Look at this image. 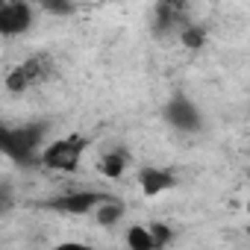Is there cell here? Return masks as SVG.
<instances>
[{"label": "cell", "instance_id": "obj_5", "mask_svg": "<svg viewBox=\"0 0 250 250\" xmlns=\"http://www.w3.org/2000/svg\"><path fill=\"white\" fill-rule=\"evenodd\" d=\"M162 121L168 124L171 130L183 133V136H194V133L203 130V115H200L197 103H194L188 94H183V91H177V94H171V97L165 100V106H162Z\"/></svg>", "mask_w": 250, "mask_h": 250}, {"label": "cell", "instance_id": "obj_7", "mask_svg": "<svg viewBox=\"0 0 250 250\" xmlns=\"http://www.w3.org/2000/svg\"><path fill=\"white\" fill-rule=\"evenodd\" d=\"M136 183H139V188H142L145 197H159V194L177 188L180 177H177L174 171L162 168V165H142V168L136 171Z\"/></svg>", "mask_w": 250, "mask_h": 250}, {"label": "cell", "instance_id": "obj_1", "mask_svg": "<svg viewBox=\"0 0 250 250\" xmlns=\"http://www.w3.org/2000/svg\"><path fill=\"white\" fill-rule=\"evenodd\" d=\"M47 121H30V124H0V156H6L9 162L30 168L39 165V153L47 145Z\"/></svg>", "mask_w": 250, "mask_h": 250}, {"label": "cell", "instance_id": "obj_3", "mask_svg": "<svg viewBox=\"0 0 250 250\" xmlns=\"http://www.w3.org/2000/svg\"><path fill=\"white\" fill-rule=\"evenodd\" d=\"M56 77V59L47 53V50H39V53H30L24 62H18L9 74H6V80H3V85H6V91L9 94H27V91H33V88H42L44 83H50Z\"/></svg>", "mask_w": 250, "mask_h": 250}, {"label": "cell", "instance_id": "obj_11", "mask_svg": "<svg viewBox=\"0 0 250 250\" xmlns=\"http://www.w3.org/2000/svg\"><path fill=\"white\" fill-rule=\"evenodd\" d=\"M177 39H180V44H183L186 50L194 53V50H203V47H206V39H209V36H206V27H203V24L188 21V24L177 33Z\"/></svg>", "mask_w": 250, "mask_h": 250}, {"label": "cell", "instance_id": "obj_12", "mask_svg": "<svg viewBox=\"0 0 250 250\" xmlns=\"http://www.w3.org/2000/svg\"><path fill=\"white\" fill-rule=\"evenodd\" d=\"M124 241H127V250H156L150 232L145 224H133L127 227V232H124Z\"/></svg>", "mask_w": 250, "mask_h": 250}, {"label": "cell", "instance_id": "obj_8", "mask_svg": "<svg viewBox=\"0 0 250 250\" xmlns=\"http://www.w3.org/2000/svg\"><path fill=\"white\" fill-rule=\"evenodd\" d=\"M188 24L186 3H156L153 9V33L156 36H177Z\"/></svg>", "mask_w": 250, "mask_h": 250}, {"label": "cell", "instance_id": "obj_2", "mask_svg": "<svg viewBox=\"0 0 250 250\" xmlns=\"http://www.w3.org/2000/svg\"><path fill=\"white\" fill-rule=\"evenodd\" d=\"M88 145H91V139L85 133H68L62 139H53L42 147L39 165L44 171H53V174H77Z\"/></svg>", "mask_w": 250, "mask_h": 250}, {"label": "cell", "instance_id": "obj_13", "mask_svg": "<svg viewBox=\"0 0 250 250\" xmlns=\"http://www.w3.org/2000/svg\"><path fill=\"white\" fill-rule=\"evenodd\" d=\"M147 232H150L156 250H165V247L174 241V229H171L165 221H150V224H147Z\"/></svg>", "mask_w": 250, "mask_h": 250}, {"label": "cell", "instance_id": "obj_15", "mask_svg": "<svg viewBox=\"0 0 250 250\" xmlns=\"http://www.w3.org/2000/svg\"><path fill=\"white\" fill-rule=\"evenodd\" d=\"M47 250H97V247L88 244V241H59V244H53Z\"/></svg>", "mask_w": 250, "mask_h": 250}, {"label": "cell", "instance_id": "obj_14", "mask_svg": "<svg viewBox=\"0 0 250 250\" xmlns=\"http://www.w3.org/2000/svg\"><path fill=\"white\" fill-rule=\"evenodd\" d=\"M39 9H44L50 15H74L77 12L74 3H56V0H44V3H39Z\"/></svg>", "mask_w": 250, "mask_h": 250}, {"label": "cell", "instance_id": "obj_6", "mask_svg": "<svg viewBox=\"0 0 250 250\" xmlns=\"http://www.w3.org/2000/svg\"><path fill=\"white\" fill-rule=\"evenodd\" d=\"M36 24V6L24 0H0V36L18 39Z\"/></svg>", "mask_w": 250, "mask_h": 250}, {"label": "cell", "instance_id": "obj_10", "mask_svg": "<svg viewBox=\"0 0 250 250\" xmlns=\"http://www.w3.org/2000/svg\"><path fill=\"white\" fill-rule=\"evenodd\" d=\"M124 212H127V209H124V203H121V200L112 194L106 203H100V206L94 209V218H97V224H100V227L112 229V227H115V224L124 218Z\"/></svg>", "mask_w": 250, "mask_h": 250}, {"label": "cell", "instance_id": "obj_9", "mask_svg": "<svg viewBox=\"0 0 250 250\" xmlns=\"http://www.w3.org/2000/svg\"><path fill=\"white\" fill-rule=\"evenodd\" d=\"M130 165H133V159H130V153L124 150V147H112V150H106V153L97 159V171H100L106 180H121L124 174H127Z\"/></svg>", "mask_w": 250, "mask_h": 250}, {"label": "cell", "instance_id": "obj_4", "mask_svg": "<svg viewBox=\"0 0 250 250\" xmlns=\"http://www.w3.org/2000/svg\"><path fill=\"white\" fill-rule=\"evenodd\" d=\"M109 197H112L109 191H97V188H71V191H62V194H53V197L42 200L39 206L47 209V212L80 218V215H94V209L100 203H106Z\"/></svg>", "mask_w": 250, "mask_h": 250}]
</instances>
